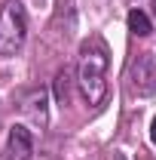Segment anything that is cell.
<instances>
[{
    "label": "cell",
    "mask_w": 156,
    "mask_h": 160,
    "mask_svg": "<svg viewBox=\"0 0 156 160\" xmlns=\"http://www.w3.org/2000/svg\"><path fill=\"white\" fill-rule=\"evenodd\" d=\"M80 71H77V83L80 89H83V96H86V102L92 105V108H98L101 102H104V96H107V43L98 37H89L83 46H80Z\"/></svg>",
    "instance_id": "6da1fadb"
},
{
    "label": "cell",
    "mask_w": 156,
    "mask_h": 160,
    "mask_svg": "<svg viewBox=\"0 0 156 160\" xmlns=\"http://www.w3.org/2000/svg\"><path fill=\"white\" fill-rule=\"evenodd\" d=\"M28 37V12L19 0L3 3L0 9V56H16Z\"/></svg>",
    "instance_id": "7a4b0ae2"
},
{
    "label": "cell",
    "mask_w": 156,
    "mask_h": 160,
    "mask_svg": "<svg viewBox=\"0 0 156 160\" xmlns=\"http://www.w3.org/2000/svg\"><path fill=\"white\" fill-rule=\"evenodd\" d=\"M129 80H132V89L138 96H153L156 92V56L141 52L129 68Z\"/></svg>",
    "instance_id": "3957f363"
},
{
    "label": "cell",
    "mask_w": 156,
    "mask_h": 160,
    "mask_svg": "<svg viewBox=\"0 0 156 160\" xmlns=\"http://www.w3.org/2000/svg\"><path fill=\"white\" fill-rule=\"evenodd\" d=\"M21 111H25V117L31 120L34 126H46L49 123V99H46V92L43 89H31L25 99H21Z\"/></svg>",
    "instance_id": "277c9868"
},
{
    "label": "cell",
    "mask_w": 156,
    "mask_h": 160,
    "mask_svg": "<svg viewBox=\"0 0 156 160\" xmlns=\"http://www.w3.org/2000/svg\"><path fill=\"white\" fill-rule=\"evenodd\" d=\"M6 154H9V160H28L31 154H34V139H31V129H28V126L16 123V126L9 129Z\"/></svg>",
    "instance_id": "5b68a950"
},
{
    "label": "cell",
    "mask_w": 156,
    "mask_h": 160,
    "mask_svg": "<svg viewBox=\"0 0 156 160\" xmlns=\"http://www.w3.org/2000/svg\"><path fill=\"white\" fill-rule=\"evenodd\" d=\"M129 31L138 34V37H147L153 28H150V19H147V12H141V9H132L129 12Z\"/></svg>",
    "instance_id": "8992f818"
},
{
    "label": "cell",
    "mask_w": 156,
    "mask_h": 160,
    "mask_svg": "<svg viewBox=\"0 0 156 160\" xmlns=\"http://www.w3.org/2000/svg\"><path fill=\"white\" fill-rule=\"evenodd\" d=\"M55 99H58V105H67V99H71V68H61L55 74Z\"/></svg>",
    "instance_id": "52a82bcc"
},
{
    "label": "cell",
    "mask_w": 156,
    "mask_h": 160,
    "mask_svg": "<svg viewBox=\"0 0 156 160\" xmlns=\"http://www.w3.org/2000/svg\"><path fill=\"white\" fill-rule=\"evenodd\" d=\"M150 139H153V145H156V117H153V123H150Z\"/></svg>",
    "instance_id": "ba28073f"
},
{
    "label": "cell",
    "mask_w": 156,
    "mask_h": 160,
    "mask_svg": "<svg viewBox=\"0 0 156 160\" xmlns=\"http://www.w3.org/2000/svg\"><path fill=\"white\" fill-rule=\"evenodd\" d=\"M153 12H156V0H153Z\"/></svg>",
    "instance_id": "9c48e42d"
}]
</instances>
